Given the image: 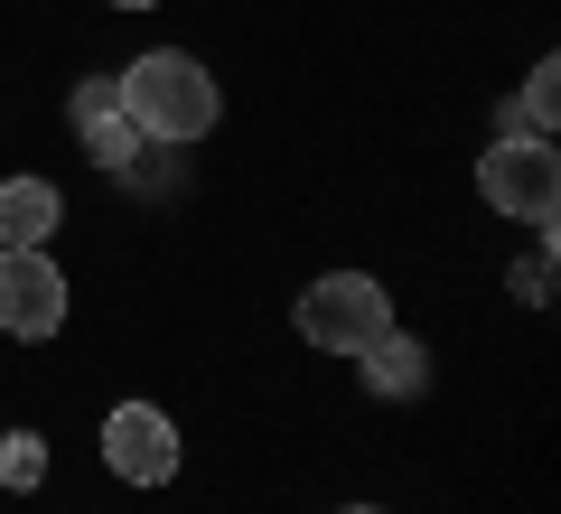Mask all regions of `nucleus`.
<instances>
[{"label": "nucleus", "mask_w": 561, "mask_h": 514, "mask_svg": "<svg viewBox=\"0 0 561 514\" xmlns=\"http://www.w3.org/2000/svg\"><path fill=\"white\" fill-rule=\"evenodd\" d=\"M122 113L140 122V140H206L225 122V84L206 76V57H187V47H150V57L122 66Z\"/></svg>", "instance_id": "f257e3e1"}, {"label": "nucleus", "mask_w": 561, "mask_h": 514, "mask_svg": "<svg viewBox=\"0 0 561 514\" xmlns=\"http://www.w3.org/2000/svg\"><path fill=\"white\" fill-rule=\"evenodd\" d=\"M290 318H300V336L319 356H356V346H375V336L393 328V299H383L375 272H319Z\"/></svg>", "instance_id": "f03ea898"}, {"label": "nucleus", "mask_w": 561, "mask_h": 514, "mask_svg": "<svg viewBox=\"0 0 561 514\" xmlns=\"http://www.w3.org/2000/svg\"><path fill=\"white\" fill-rule=\"evenodd\" d=\"M478 197L496 206L505 225H542V235H552V216H561V159H552V140L496 132V150H478Z\"/></svg>", "instance_id": "7ed1b4c3"}, {"label": "nucleus", "mask_w": 561, "mask_h": 514, "mask_svg": "<svg viewBox=\"0 0 561 514\" xmlns=\"http://www.w3.org/2000/svg\"><path fill=\"white\" fill-rule=\"evenodd\" d=\"M103 468L122 487H169L179 477V421L160 402H113L103 412Z\"/></svg>", "instance_id": "20e7f679"}, {"label": "nucleus", "mask_w": 561, "mask_h": 514, "mask_svg": "<svg viewBox=\"0 0 561 514\" xmlns=\"http://www.w3.org/2000/svg\"><path fill=\"white\" fill-rule=\"evenodd\" d=\"M66 272L57 253H0V336H20V346H38V336L66 328Z\"/></svg>", "instance_id": "39448f33"}, {"label": "nucleus", "mask_w": 561, "mask_h": 514, "mask_svg": "<svg viewBox=\"0 0 561 514\" xmlns=\"http://www.w3.org/2000/svg\"><path fill=\"white\" fill-rule=\"evenodd\" d=\"M76 140L94 150V169H131V159H140V122L122 113V84L113 76H84L76 84Z\"/></svg>", "instance_id": "423d86ee"}, {"label": "nucleus", "mask_w": 561, "mask_h": 514, "mask_svg": "<svg viewBox=\"0 0 561 514\" xmlns=\"http://www.w3.org/2000/svg\"><path fill=\"white\" fill-rule=\"evenodd\" d=\"M66 225L57 179H0V253H47Z\"/></svg>", "instance_id": "0eeeda50"}, {"label": "nucleus", "mask_w": 561, "mask_h": 514, "mask_svg": "<svg viewBox=\"0 0 561 514\" xmlns=\"http://www.w3.org/2000/svg\"><path fill=\"white\" fill-rule=\"evenodd\" d=\"M356 375H365L375 402H412V393H431V346L402 336V328H383L375 346H356Z\"/></svg>", "instance_id": "6e6552de"}, {"label": "nucleus", "mask_w": 561, "mask_h": 514, "mask_svg": "<svg viewBox=\"0 0 561 514\" xmlns=\"http://www.w3.org/2000/svg\"><path fill=\"white\" fill-rule=\"evenodd\" d=\"M552 113H561V57H534L524 94L496 103V132H515V140H552Z\"/></svg>", "instance_id": "1a4fd4ad"}, {"label": "nucleus", "mask_w": 561, "mask_h": 514, "mask_svg": "<svg viewBox=\"0 0 561 514\" xmlns=\"http://www.w3.org/2000/svg\"><path fill=\"white\" fill-rule=\"evenodd\" d=\"M0 487H10V495H38L47 487V439L38 431H0Z\"/></svg>", "instance_id": "9d476101"}, {"label": "nucleus", "mask_w": 561, "mask_h": 514, "mask_svg": "<svg viewBox=\"0 0 561 514\" xmlns=\"http://www.w3.org/2000/svg\"><path fill=\"white\" fill-rule=\"evenodd\" d=\"M515 299H524V309H542V299H552V235L515 262Z\"/></svg>", "instance_id": "9b49d317"}, {"label": "nucleus", "mask_w": 561, "mask_h": 514, "mask_svg": "<svg viewBox=\"0 0 561 514\" xmlns=\"http://www.w3.org/2000/svg\"><path fill=\"white\" fill-rule=\"evenodd\" d=\"M113 10H160V0H113Z\"/></svg>", "instance_id": "f8f14e48"}, {"label": "nucleus", "mask_w": 561, "mask_h": 514, "mask_svg": "<svg viewBox=\"0 0 561 514\" xmlns=\"http://www.w3.org/2000/svg\"><path fill=\"white\" fill-rule=\"evenodd\" d=\"M337 514H383V505H337Z\"/></svg>", "instance_id": "ddd939ff"}]
</instances>
